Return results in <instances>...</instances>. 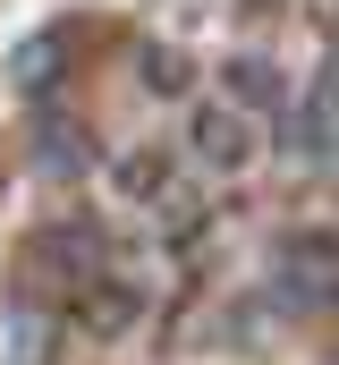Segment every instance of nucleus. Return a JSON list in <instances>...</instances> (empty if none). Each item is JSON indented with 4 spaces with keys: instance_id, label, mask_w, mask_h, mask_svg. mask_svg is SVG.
<instances>
[{
    "instance_id": "nucleus-4",
    "label": "nucleus",
    "mask_w": 339,
    "mask_h": 365,
    "mask_svg": "<svg viewBox=\"0 0 339 365\" xmlns=\"http://www.w3.org/2000/svg\"><path fill=\"white\" fill-rule=\"evenodd\" d=\"M85 162H93V136H85V119H68V110H34V170L43 179H85Z\"/></svg>"
},
{
    "instance_id": "nucleus-7",
    "label": "nucleus",
    "mask_w": 339,
    "mask_h": 365,
    "mask_svg": "<svg viewBox=\"0 0 339 365\" xmlns=\"http://www.w3.org/2000/svg\"><path fill=\"white\" fill-rule=\"evenodd\" d=\"M136 77H145L153 102H187V93H195V60L170 51V43H145V51H136Z\"/></svg>"
},
{
    "instance_id": "nucleus-2",
    "label": "nucleus",
    "mask_w": 339,
    "mask_h": 365,
    "mask_svg": "<svg viewBox=\"0 0 339 365\" xmlns=\"http://www.w3.org/2000/svg\"><path fill=\"white\" fill-rule=\"evenodd\" d=\"M187 162L204 179H238L254 162V119H238L229 102H195L187 110Z\"/></svg>"
},
{
    "instance_id": "nucleus-5",
    "label": "nucleus",
    "mask_w": 339,
    "mask_h": 365,
    "mask_svg": "<svg viewBox=\"0 0 339 365\" xmlns=\"http://www.w3.org/2000/svg\"><path fill=\"white\" fill-rule=\"evenodd\" d=\"M51 77H68V26H43L9 51V86L17 93H51Z\"/></svg>"
},
{
    "instance_id": "nucleus-8",
    "label": "nucleus",
    "mask_w": 339,
    "mask_h": 365,
    "mask_svg": "<svg viewBox=\"0 0 339 365\" xmlns=\"http://www.w3.org/2000/svg\"><path fill=\"white\" fill-rule=\"evenodd\" d=\"M68 331V323H60ZM51 314H34V306H9V365H51Z\"/></svg>"
},
{
    "instance_id": "nucleus-9",
    "label": "nucleus",
    "mask_w": 339,
    "mask_h": 365,
    "mask_svg": "<svg viewBox=\"0 0 339 365\" xmlns=\"http://www.w3.org/2000/svg\"><path fill=\"white\" fill-rule=\"evenodd\" d=\"M314 102H323V110L339 119V43L323 51V77H314Z\"/></svg>"
},
{
    "instance_id": "nucleus-6",
    "label": "nucleus",
    "mask_w": 339,
    "mask_h": 365,
    "mask_svg": "<svg viewBox=\"0 0 339 365\" xmlns=\"http://www.w3.org/2000/svg\"><path fill=\"white\" fill-rule=\"evenodd\" d=\"M170 162L162 153H153V145H127V153H110V195H119V204H162L170 195Z\"/></svg>"
},
{
    "instance_id": "nucleus-3",
    "label": "nucleus",
    "mask_w": 339,
    "mask_h": 365,
    "mask_svg": "<svg viewBox=\"0 0 339 365\" xmlns=\"http://www.w3.org/2000/svg\"><path fill=\"white\" fill-rule=\"evenodd\" d=\"M221 102L238 110V119H254V110H288V77H280V60H263V51H229L221 60Z\"/></svg>"
},
{
    "instance_id": "nucleus-1",
    "label": "nucleus",
    "mask_w": 339,
    "mask_h": 365,
    "mask_svg": "<svg viewBox=\"0 0 339 365\" xmlns=\"http://www.w3.org/2000/svg\"><path fill=\"white\" fill-rule=\"evenodd\" d=\"M145 306H153V289H145L136 272H93L77 297H68L60 323H77L85 340H127V331L145 323Z\"/></svg>"
}]
</instances>
